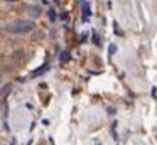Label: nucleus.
Segmentation results:
<instances>
[{"mask_svg": "<svg viewBox=\"0 0 157 145\" xmlns=\"http://www.w3.org/2000/svg\"><path fill=\"white\" fill-rule=\"evenodd\" d=\"M34 29H36V24L32 22V20H22V19L14 20V22L5 25V30H7V32H12V34H27Z\"/></svg>", "mask_w": 157, "mask_h": 145, "instance_id": "obj_1", "label": "nucleus"}, {"mask_svg": "<svg viewBox=\"0 0 157 145\" xmlns=\"http://www.w3.org/2000/svg\"><path fill=\"white\" fill-rule=\"evenodd\" d=\"M29 15H31V17H39V15H41V9L36 7V5H31V7H29Z\"/></svg>", "mask_w": 157, "mask_h": 145, "instance_id": "obj_2", "label": "nucleus"}, {"mask_svg": "<svg viewBox=\"0 0 157 145\" xmlns=\"http://www.w3.org/2000/svg\"><path fill=\"white\" fill-rule=\"evenodd\" d=\"M10 90H12V86H10V84H5V86L2 88V90H0V96H2V98H5L9 93H10Z\"/></svg>", "mask_w": 157, "mask_h": 145, "instance_id": "obj_3", "label": "nucleus"}, {"mask_svg": "<svg viewBox=\"0 0 157 145\" xmlns=\"http://www.w3.org/2000/svg\"><path fill=\"white\" fill-rule=\"evenodd\" d=\"M22 56H24V52H22V51H15L14 56H12V59H14V61H21Z\"/></svg>", "mask_w": 157, "mask_h": 145, "instance_id": "obj_4", "label": "nucleus"}, {"mask_svg": "<svg viewBox=\"0 0 157 145\" xmlns=\"http://www.w3.org/2000/svg\"><path fill=\"white\" fill-rule=\"evenodd\" d=\"M83 13H85V19H88V15H90V10H88V5H83Z\"/></svg>", "mask_w": 157, "mask_h": 145, "instance_id": "obj_5", "label": "nucleus"}, {"mask_svg": "<svg viewBox=\"0 0 157 145\" xmlns=\"http://www.w3.org/2000/svg\"><path fill=\"white\" fill-rule=\"evenodd\" d=\"M49 15H51V19H52V20L56 19V13H54V10H49Z\"/></svg>", "mask_w": 157, "mask_h": 145, "instance_id": "obj_6", "label": "nucleus"}, {"mask_svg": "<svg viewBox=\"0 0 157 145\" xmlns=\"http://www.w3.org/2000/svg\"><path fill=\"white\" fill-rule=\"evenodd\" d=\"M4 2H9V3H12V2H17V0H4Z\"/></svg>", "mask_w": 157, "mask_h": 145, "instance_id": "obj_7", "label": "nucleus"}, {"mask_svg": "<svg viewBox=\"0 0 157 145\" xmlns=\"http://www.w3.org/2000/svg\"><path fill=\"white\" fill-rule=\"evenodd\" d=\"M0 81H2V78H0Z\"/></svg>", "mask_w": 157, "mask_h": 145, "instance_id": "obj_8", "label": "nucleus"}]
</instances>
